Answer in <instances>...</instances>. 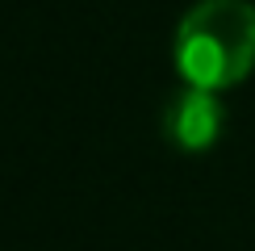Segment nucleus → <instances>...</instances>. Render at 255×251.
I'll return each instance as SVG.
<instances>
[{
	"label": "nucleus",
	"mask_w": 255,
	"mask_h": 251,
	"mask_svg": "<svg viewBox=\"0 0 255 251\" xmlns=\"http://www.w3.org/2000/svg\"><path fill=\"white\" fill-rule=\"evenodd\" d=\"M172 59L184 84L226 92L255 67V4L247 0H201L176 25Z\"/></svg>",
	"instance_id": "1"
},
{
	"label": "nucleus",
	"mask_w": 255,
	"mask_h": 251,
	"mask_svg": "<svg viewBox=\"0 0 255 251\" xmlns=\"http://www.w3.org/2000/svg\"><path fill=\"white\" fill-rule=\"evenodd\" d=\"M222 126H226V105H222V97L209 92V88L184 84V88L172 92L167 105H163V134L188 155L209 151V146L222 138Z\"/></svg>",
	"instance_id": "2"
}]
</instances>
